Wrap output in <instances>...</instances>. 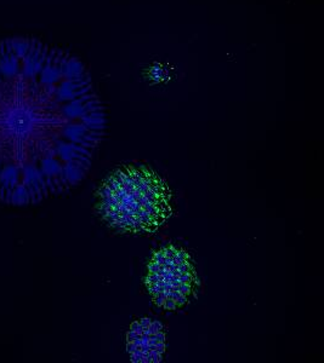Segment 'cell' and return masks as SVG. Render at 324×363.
Returning a JSON list of instances; mask_svg holds the SVG:
<instances>
[{
  "label": "cell",
  "mask_w": 324,
  "mask_h": 363,
  "mask_svg": "<svg viewBox=\"0 0 324 363\" xmlns=\"http://www.w3.org/2000/svg\"><path fill=\"white\" fill-rule=\"evenodd\" d=\"M75 58L34 39L0 42V152L72 159L97 123Z\"/></svg>",
  "instance_id": "obj_1"
},
{
  "label": "cell",
  "mask_w": 324,
  "mask_h": 363,
  "mask_svg": "<svg viewBox=\"0 0 324 363\" xmlns=\"http://www.w3.org/2000/svg\"><path fill=\"white\" fill-rule=\"evenodd\" d=\"M100 212L112 227L133 234H153L171 218V189L152 169L126 165L104 182Z\"/></svg>",
  "instance_id": "obj_2"
},
{
  "label": "cell",
  "mask_w": 324,
  "mask_h": 363,
  "mask_svg": "<svg viewBox=\"0 0 324 363\" xmlns=\"http://www.w3.org/2000/svg\"><path fill=\"white\" fill-rule=\"evenodd\" d=\"M146 285L159 308L181 309L197 287L195 265L183 250L173 246L162 248L151 259Z\"/></svg>",
  "instance_id": "obj_3"
},
{
  "label": "cell",
  "mask_w": 324,
  "mask_h": 363,
  "mask_svg": "<svg viewBox=\"0 0 324 363\" xmlns=\"http://www.w3.org/2000/svg\"><path fill=\"white\" fill-rule=\"evenodd\" d=\"M129 354L136 362H158L164 352V335L157 322L144 318L128 335Z\"/></svg>",
  "instance_id": "obj_4"
}]
</instances>
